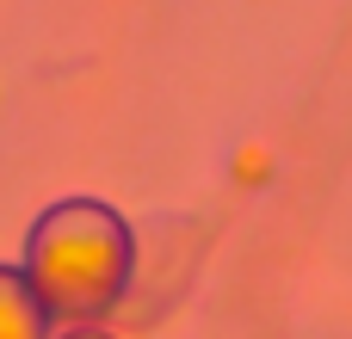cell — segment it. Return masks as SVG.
I'll return each mask as SVG.
<instances>
[{"label":"cell","instance_id":"1","mask_svg":"<svg viewBox=\"0 0 352 339\" xmlns=\"http://www.w3.org/2000/svg\"><path fill=\"white\" fill-rule=\"evenodd\" d=\"M25 272L50 309V321L87 327L105 321L136 278V235L130 222L99 198H62L50 204L25 235Z\"/></svg>","mask_w":352,"mask_h":339},{"label":"cell","instance_id":"2","mask_svg":"<svg viewBox=\"0 0 352 339\" xmlns=\"http://www.w3.org/2000/svg\"><path fill=\"white\" fill-rule=\"evenodd\" d=\"M0 339H50V309L25 266H0Z\"/></svg>","mask_w":352,"mask_h":339},{"label":"cell","instance_id":"3","mask_svg":"<svg viewBox=\"0 0 352 339\" xmlns=\"http://www.w3.org/2000/svg\"><path fill=\"white\" fill-rule=\"evenodd\" d=\"M56 339H118V334H105L99 321H87V327H62V334H56Z\"/></svg>","mask_w":352,"mask_h":339}]
</instances>
